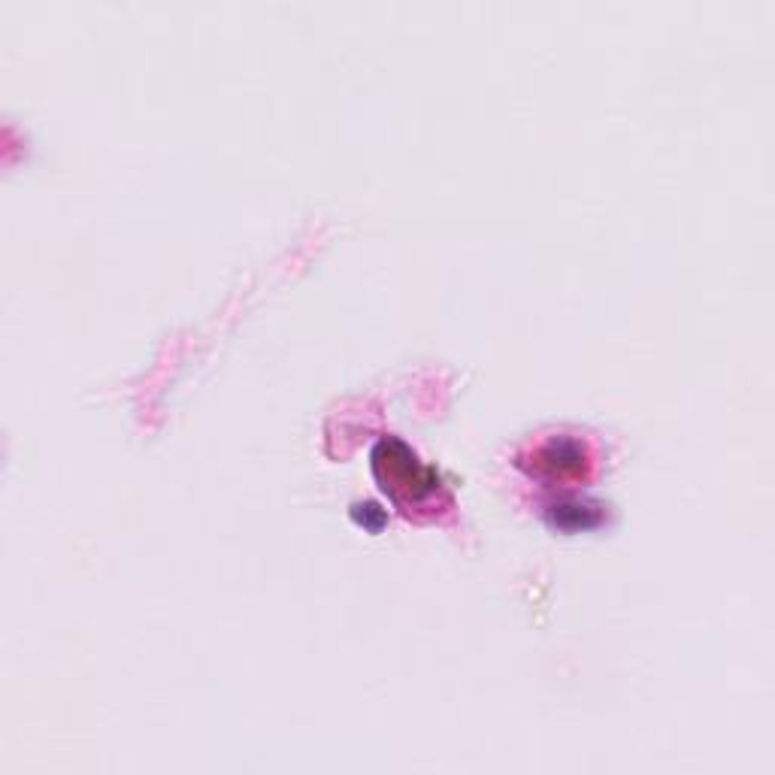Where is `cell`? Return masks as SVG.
<instances>
[{"instance_id": "obj_1", "label": "cell", "mask_w": 775, "mask_h": 775, "mask_svg": "<svg viewBox=\"0 0 775 775\" xmlns=\"http://www.w3.org/2000/svg\"><path fill=\"white\" fill-rule=\"evenodd\" d=\"M373 473L388 494L397 497V500H409V503H421L430 494H437V488H440V476L425 467L406 442L394 440V437L375 442Z\"/></svg>"}, {"instance_id": "obj_2", "label": "cell", "mask_w": 775, "mask_h": 775, "mask_svg": "<svg viewBox=\"0 0 775 775\" xmlns=\"http://www.w3.org/2000/svg\"><path fill=\"white\" fill-rule=\"evenodd\" d=\"M534 467L548 476H579L588 467V449L585 442L573 437H551L534 452Z\"/></svg>"}, {"instance_id": "obj_3", "label": "cell", "mask_w": 775, "mask_h": 775, "mask_svg": "<svg viewBox=\"0 0 775 775\" xmlns=\"http://www.w3.org/2000/svg\"><path fill=\"white\" fill-rule=\"evenodd\" d=\"M600 518V512L594 503H582V500H561L548 506V522L563 530H579V527H591Z\"/></svg>"}, {"instance_id": "obj_4", "label": "cell", "mask_w": 775, "mask_h": 775, "mask_svg": "<svg viewBox=\"0 0 775 775\" xmlns=\"http://www.w3.org/2000/svg\"><path fill=\"white\" fill-rule=\"evenodd\" d=\"M351 515L358 518L361 524H367V527H379V524L385 522V512L375 506V503H358V506L351 509Z\"/></svg>"}]
</instances>
